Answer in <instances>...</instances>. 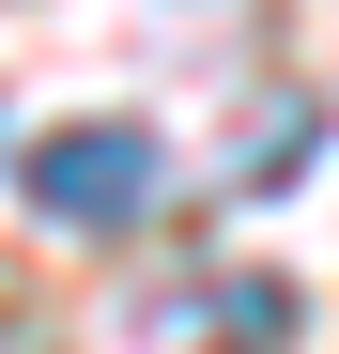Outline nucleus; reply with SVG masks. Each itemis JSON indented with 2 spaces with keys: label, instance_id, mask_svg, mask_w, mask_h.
Segmentation results:
<instances>
[{
  "label": "nucleus",
  "instance_id": "2",
  "mask_svg": "<svg viewBox=\"0 0 339 354\" xmlns=\"http://www.w3.org/2000/svg\"><path fill=\"white\" fill-rule=\"evenodd\" d=\"M309 154H324V93H277L262 124L232 139V201H277V185H293Z\"/></svg>",
  "mask_w": 339,
  "mask_h": 354
},
{
  "label": "nucleus",
  "instance_id": "1",
  "mask_svg": "<svg viewBox=\"0 0 339 354\" xmlns=\"http://www.w3.org/2000/svg\"><path fill=\"white\" fill-rule=\"evenodd\" d=\"M154 185H170V154H154L139 124H46L31 169H16V201H31L46 231H139Z\"/></svg>",
  "mask_w": 339,
  "mask_h": 354
},
{
  "label": "nucleus",
  "instance_id": "3",
  "mask_svg": "<svg viewBox=\"0 0 339 354\" xmlns=\"http://www.w3.org/2000/svg\"><path fill=\"white\" fill-rule=\"evenodd\" d=\"M216 339H232V354H277V339H293V292H277V277H216Z\"/></svg>",
  "mask_w": 339,
  "mask_h": 354
}]
</instances>
